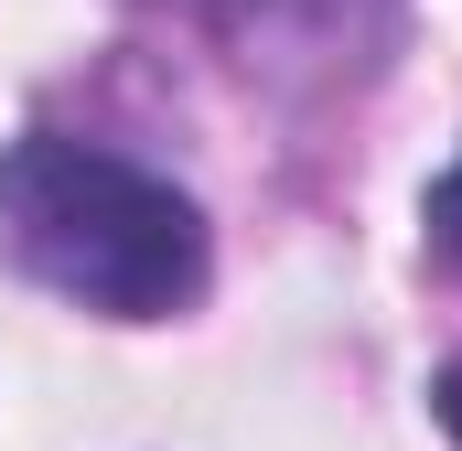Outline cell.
Listing matches in <instances>:
<instances>
[{"mask_svg":"<svg viewBox=\"0 0 462 451\" xmlns=\"http://www.w3.org/2000/svg\"><path fill=\"white\" fill-rule=\"evenodd\" d=\"M0 258L97 323H172L205 301L194 194L65 129H22L0 151Z\"/></svg>","mask_w":462,"mask_h":451,"instance_id":"6da1fadb","label":"cell"},{"mask_svg":"<svg viewBox=\"0 0 462 451\" xmlns=\"http://www.w3.org/2000/svg\"><path fill=\"white\" fill-rule=\"evenodd\" d=\"M430 247H441V258L462 269V161L441 172V183H430Z\"/></svg>","mask_w":462,"mask_h":451,"instance_id":"7a4b0ae2","label":"cell"},{"mask_svg":"<svg viewBox=\"0 0 462 451\" xmlns=\"http://www.w3.org/2000/svg\"><path fill=\"white\" fill-rule=\"evenodd\" d=\"M441 419H452V441H462V365L441 376Z\"/></svg>","mask_w":462,"mask_h":451,"instance_id":"3957f363","label":"cell"}]
</instances>
